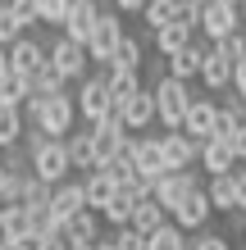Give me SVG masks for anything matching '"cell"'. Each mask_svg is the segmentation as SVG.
<instances>
[{
  "label": "cell",
  "mask_w": 246,
  "mask_h": 250,
  "mask_svg": "<svg viewBox=\"0 0 246 250\" xmlns=\"http://www.w3.org/2000/svg\"><path fill=\"white\" fill-rule=\"evenodd\" d=\"M23 119L32 132H41V137H68L73 132V119H78V105H73V96L60 91V96H32L23 105Z\"/></svg>",
  "instance_id": "obj_1"
},
{
  "label": "cell",
  "mask_w": 246,
  "mask_h": 250,
  "mask_svg": "<svg viewBox=\"0 0 246 250\" xmlns=\"http://www.w3.org/2000/svg\"><path fill=\"white\" fill-rule=\"evenodd\" d=\"M27 168H32L46 187H60L68 173H73V164H68V150H64L60 137H41L37 146H27Z\"/></svg>",
  "instance_id": "obj_2"
},
{
  "label": "cell",
  "mask_w": 246,
  "mask_h": 250,
  "mask_svg": "<svg viewBox=\"0 0 246 250\" xmlns=\"http://www.w3.org/2000/svg\"><path fill=\"white\" fill-rule=\"evenodd\" d=\"M151 96H155V119H160L169 132L173 127H182V119H187V105H192V91H187V82H178V78H164L151 86Z\"/></svg>",
  "instance_id": "obj_3"
},
{
  "label": "cell",
  "mask_w": 246,
  "mask_h": 250,
  "mask_svg": "<svg viewBox=\"0 0 246 250\" xmlns=\"http://www.w3.org/2000/svg\"><path fill=\"white\" fill-rule=\"evenodd\" d=\"M46 60H50V68L60 73L64 82H82L87 68H91L87 46H82V41H73V37H64V32H60V41H55V46H46Z\"/></svg>",
  "instance_id": "obj_4"
},
{
  "label": "cell",
  "mask_w": 246,
  "mask_h": 250,
  "mask_svg": "<svg viewBox=\"0 0 246 250\" xmlns=\"http://www.w3.org/2000/svg\"><path fill=\"white\" fill-rule=\"evenodd\" d=\"M73 105H78V119H87V123H105L110 114H114V96H110V86H105V78H82L78 82V96H73Z\"/></svg>",
  "instance_id": "obj_5"
},
{
  "label": "cell",
  "mask_w": 246,
  "mask_h": 250,
  "mask_svg": "<svg viewBox=\"0 0 246 250\" xmlns=\"http://www.w3.org/2000/svg\"><path fill=\"white\" fill-rule=\"evenodd\" d=\"M119 41H123V19H119V9H114V14L100 9V19H96V27H91V37H87V55H91V64H96V68H105V64H110V55L119 50Z\"/></svg>",
  "instance_id": "obj_6"
},
{
  "label": "cell",
  "mask_w": 246,
  "mask_h": 250,
  "mask_svg": "<svg viewBox=\"0 0 246 250\" xmlns=\"http://www.w3.org/2000/svg\"><path fill=\"white\" fill-rule=\"evenodd\" d=\"M196 187H201V178H196L192 168H169V173H160V178L151 182V196H155V200H160L164 209L173 214V205H178L182 196H192Z\"/></svg>",
  "instance_id": "obj_7"
},
{
  "label": "cell",
  "mask_w": 246,
  "mask_h": 250,
  "mask_svg": "<svg viewBox=\"0 0 246 250\" xmlns=\"http://www.w3.org/2000/svg\"><path fill=\"white\" fill-rule=\"evenodd\" d=\"M91 141H96V168L105 164V159H114V155H123V150H128V141H133V137H128V127H123V119H119V109H114L105 123H96V127H91Z\"/></svg>",
  "instance_id": "obj_8"
},
{
  "label": "cell",
  "mask_w": 246,
  "mask_h": 250,
  "mask_svg": "<svg viewBox=\"0 0 246 250\" xmlns=\"http://www.w3.org/2000/svg\"><path fill=\"white\" fill-rule=\"evenodd\" d=\"M237 27H242V5H233V0H210V5L201 9V32L210 41L237 32Z\"/></svg>",
  "instance_id": "obj_9"
},
{
  "label": "cell",
  "mask_w": 246,
  "mask_h": 250,
  "mask_svg": "<svg viewBox=\"0 0 246 250\" xmlns=\"http://www.w3.org/2000/svg\"><path fill=\"white\" fill-rule=\"evenodd\" d=\"M128 150H133V168L146 182H155L160 173H169V159H164L160 137H133V141H128Z\"/></svg>",
  "instance_id": "obj_10"
},
{
  "label": "cell",
  "mask_w": 246,
  "mask_h": 250,
  "mask_svg": "<svg viewBox=\"0 0 246 250\" xmlns=\"http://www.w3.org/2000/svg\"><path fill=\"white\" fill-rule=\"evenodd\" d=\"M210 214H214V205H210V196H205V187H196L192 196H182L178 205H173L169 218H173L182 232H201V228L210 223Z\"/></svg>",
  "instance_id": "obj_11"
},
{
  "label": "cell",
  "mask_w": 246,
  "mask_h": 250,
  "mask_svg": "<svg viewBox=\"0 0 246 250\" xmlns=\"http://www.w3.org/2000/svg\"><path fill=\"white\" fill-rule=\"evenodd\" d=\"M5 55H9V73L14 78H32V73L46 64V46H41L37 37H27V32L14 41V46H5Z\"/></svg>",
  "instance_id": "obj_12"
},
{
  "label": "cell",
  "mask_w": 246,
  "mask_h": 250,
  "mask_svg": "<svg viewBox=\"0 0 246 250\" xmlns=\"http://www.w3.org/2000/svg\"><path fill=\"white\" fill-rule=\"evenodd\" d=\"M100 223H105V218H100V209H91V205H87V209H78L73 218H64V237H68V246H73V250H91V246L100 241Z\"/></svg>",
  "instance_id": "obj_13"
},
{
  "label": "cell",
  "mask_w": 246,
  "mask_h": 250,
  "mask_svg": "<svg viewBox=\"0 0 246 250\" xmlns=\"http://www.w3.org/2000/svg\"><path fill=\"white\" fill-rule=\"evenodd\" d=\"M214 127H219V105L205 96H192V105H187V119H182V132L196 141H210Z\"/></svg>",
  "instance_id": "obj_14"
},
{
  "label": "cell",
  "mask_w": 246,
  "mask_h": 250,
  "mask_svg": "<svg viewBox=\"0 0 246 250\" xmlns=\"http://www.w3.org/2000/svg\"><path fill=\"white\" fill-rule=\"evenodd\" d=\"M114 109H119V119H123L128 132H141V127L155 123V96H151V86H141L137 96H128L123 105H114Z\"/></svg>",
  "instance_id": "obj_15"
},
{
  "label": "cell",
  "mask_w": 246,
  "mask_h": 250,
  "mask_svg": "<svg viewBox=\"0 0 246 250\" xmlns=\"http://www.w3.org/2000/svg\"><path fill=\"white\" fill-rule=\"evenodd\" d=\"M160 146H164V159H169V168H192L196 159H201V141H196V137H187L182 127L164 132V137H160Z\"/></svg>",
  "instance_id": "obj_16"
},
{
  "label": "cell",
  "mask_w": 246,
  "mask_h": 250,
  "mask_svg": "<svg viewBox=\"0 0 246 250\" xmlns=\"http://www.w3.org/2000/svg\"><path fill=\"white\" fill-rule=\"evenodd\" d=\"M201 82H205L210 91H228V86H233V60H228L214 41L205 46V60H201Z\"/></svg>",
  "instance_id": "obj_17"
},
{
  "label": "cell",
  "mask_w": 246,
  "mask_h": 250,
  "mask_svg": "<svg viewBox=\"0 0 246 250\" xmlns=\"http://www.w3.org/2000/svg\"><path fill=\"white\" fill-rule=\"evenodd\" d=\"M78 209H87V191H82V182L64 178L60 187H50V214H55V223H64V218H73Z\"/></svg>",
  "instance_id": "obj_18"
},
{
  "label": "cell",
  "mask_w": 246,
  "mask_h": 250,
  "mask_svg": "<svg viewBox=\"0 0 246 250\" xmlns=\"http://www.w3.org/2000/svg\"><path fill=\"white\" fill-rule=\"evenodd\" d=\"M96 19H100V9H96V5H87V0H73V5H68V14H64V27H60V32L87 46V37H91Z\"/></svg>",
  "instance_id": "obj_19"
},
{
  "label": "cell",
  "mask_w": 246,
  "mask_h": 250,
  "mask_svg": "<svg viewBox=\"0 0 246 250\" xmlns=\"http://www.w3.org/2000/svg\"><path fill=\"white\" fill-rule=\"evenodd\" d=\"M201 164H205V173L214 178V173H233L237 155H233V146H228L224 137H210V141H201Z\"/></svg>",
  "instance_id": "obj_20"
},
{
  "label": "cell",
  "mask_w": 246,
  "mask_h": 250,
  "mask_svg": "<svg viewBox=\"0 0 246 250\" xmlns=\"http://www.w3.org/2000/svg\"><path fill=\"white\" fill-rule=\"evenodd\" d=\"M201 60H205V46H201V41H192V46H182V50H173V55H169V78H178V82L201 78Z\"/></svg>",
  "instance_id": "obj_21"
},
{
  "label": "cell",
  "mask_w": 246,
  "mask_h": 250,
  "mask_svg": "<svg viewBox=\"0 0 246 250\" xmlns=\"http://www.w3.org/2000/svg\"><path fill=\"white\" fill-rule=\"evenodd\" d=\"M64 150H68V164H73V168H82V173L96 168V141H91V127H87V132H68V137H64Z\"/></svg>",
  "instance_id": "obj_22"
},
{
  "label": "cell",
  "mask_w": 246,
  "mask_h": 250,
  "mask_svg": "<svg viewBox=\"0 0 246 250\" xmlns=\"http://www.w3.org/2000/svg\"><path fill=\"white\" fill-rule=\"evenodd\" d=\"M192 41H196V27H187V23H178V19H173V23H164V27H155V50H160L164 60H169L173 50L192 46Z\"/></svg>",
  "instance_id": "obj_23"
},
{
  "label": "cell",
  "mask_w": 246,
  "mask_h": 250,
  "mask_svg": "<svg viewBox=\"0 0 246 250\" xmlns=\"http://www.w3.org/2000/svg\"><path fill=\"white\" fill-rule=\"evenodd\" d=\"M82 191H87V205H91V209H105V205L114 200V191H119V182H114L105 168H91L82 178Z\"/></svg>",
  "instance_id": "obj_24"
},
{
  "label": "cell",
  "mask_w": 246,
  "mask_h": 250,
  "mask_svg": "<svg viewBox=\"0 0 246 250\" xmlns=\"http://www.w3.org/2000/svg\"><path fill=\"white\" fill-rule=\"evenodd\" d=\"M164 223H169V209H164L155 196H141V200L133 205V228H137V232H146V237H151V232L164 228Z\"/></svg>",
  "instance_id": "obj_25"
},
{
  "label": "cell",
  "mask_w": 246,
  "mask_h": 250,
  "mask_svg": "<svg viewBox=\"0 0 246 250\" xmlns=\"http://www.w3.org/2000/svg\"><path fill=\"white\" fill-rule=\"evenodd\" d=\"M141 64H146V50H141V41L123 32V41H119V50L110 55V64H105V68H123V73H141Z\"/></svg>",
  "instance_id": "obj_26"
},
{
  "label": "cell",
  "mask_w": 246,
  "mask_h": 250,
  "mask_svg": "<svg viewBox=\"0 0 246 250\" xmlns=\"http://www.w3.org/2000/svg\"><path fill=\"white\" fill-rule=\"evenodd\" d=\"M100 78H105L110 96H114V105H123L128 96H137V91H141V73H123V68H100Z\"/></svg>",
  "instance_id": "obj_27"
},
{
  "label": "cell",
  "mask_w": 246,
  "mask_h": 250,
  "mask_svg": "<svg viewBox=\"0 0 246 250\" xmlns=\"http://www.w3.org/2000/svg\"><path fill=\"white\" fill-rule=\"evenodd\" d=\"M205 196L214 209H237V178L233 173H214L210 187H205Z\"/></svg>",
  "instance_id": "obj_28"
},
{
  "label": "cell",
  "mask_w": 246,
  "mask_h": 250,
  "mask_svg": "<svg viewBox=\"0 0 246 250\" xmlns=\"http://www.w3.org/2000/svg\"><path fill=\"white\" fill-rule=\"evenodd\" d=\"M23 132H27L23 109H14V105H0V150L19 146V141H23Z\"/></svg>",
  "instance_id": "obj_29"
},
{
  "label": "cell",
  "mask_w": 246,
  "mask_h": 250,
  "mask_svg": "<svg viewBox=\"0 0 246 250\" xmlns=\"http://www.w3.org/2000/svg\"><path fill=\"white\" fill-rule=\"evenodd\" d=\"M60 91H64V78L50 68V60L41 64L32 78H27V100H32V96H60Z\"/></svg>",
  "instance_id": "obj_30"
},
{
  "label": "cell",
  "mask_w": 246,
  "mask_h": 250,
  "mask_svg": "<svg viewBox=\"0 0 246 250\" xmlns=\"http://www.w3.org/2000/svg\"><path fill=\"white\" fill-rule=\"evenodd\" d=\"M133 205H137V196L119 187V191H114V200L100 209V218H105V223H114V228H123V223H133Z\"/></svg>",
  "instance_id": "obj_31"
},
{
  "label": "cell",
  "mask_w": 246,
  "mask_h": 250,
  "mask_svg": "<svg viewBox=\"0 0 246 250\" xmlns=\"http://www.w3.org/2000/svg\"><path fill=\"white\" fill-rule=\"evenodd\" d=\"M146 250H192V241L182 237L178 223H164V228H155L146 237Z\"/></svg>",
  "instance_id": "obj_32"
},
{
  "label": "cell",
  "mask_w": 246,
  "mask_h": 250,
  "mask_svg": "<svg viewBox=\"0 0 246 250\" xmlns=\"http://www.w3.org/2000/svg\"><path fill=\"white\" fill-rule=\"evenodd\" d=\"M178 5H182V0H146V5H141V14H146V27L155 32V27L173 23V19H178Z\"/></svg>",
  "instance_id": "obj_33"
},
{
  "label": "cell",
  "mask_w": 246,
  "mask_h": 250,
  "mask_svg": "<svg viewBox=\"0 0 246 250\" xmlns=\"http://www.w3.org/2000/svg\"><path fill=\"white\" fill-rule=\"evenodd\" d=\"M73 0H37V19L46 23V27H64V14Z\"/></svg>",
  "instance_id": "obj_34"
},
{
  "label": "cell",
  "mask_w": 246,
  "mask_h": 250,
  "mask_svg": "<svg viewBox=\"0 0 246 250\" xmlns=\"http://www.w3.org/2000/svg\"><path fill=\"white\" fill-rule=\"evenodd\" d=\"M23 32H27V27L14 19V14H9V5L0 0V50H5V46H14V41H19Z\"/></svg>",
  "instance_id": "obj_35"
},
{
  "label": "cell",
  "mask_w": 246,
  "mask_h": 250,
  "mask_svg": "<svg viewBox=\"0 0 246 250\" xmlns=\"http://www.w3.org/2000/svg\"><path fill=\"white\" fill-rule=\"evenodd\" d=\"M0 105L23 109V105H27V78H9L5 86H0Z\"/></svg>",
  "instance_id": "obj_36"
},
{
  "label": "cell",
  "mask_w": 246,
  "mask_h": 250,
  "mask_svg": "<svg viewBox=\"0 0 246 250\" xmlns=\"http://www.w3.org/2000/svg\"><path fill=\"white\" fill-rule=\"evenodd\" d=\"M27 173H32V168L5 173V187H0V200H5V205H23V182H27Z\"/></svg>",
  "instance_id": "obj_37"
},
{
  "label": "cell",
  "mask_w": 246,
  "mask_h": 250,
  "mask_svg": "<svg viewBox=\"0 0 246 250\" xmlns=\"http://www.w3.org/2000/svg\"><path fill=\"white\" fill-rule=\"evenodd\" d=\"M114 246L119 250H146V232H137L133 223H123V228H114Z\"/></svg>",
  "instance_id": "obj_38"
},
{
  "label": "cell",
  "mask_w": 246,
  "mask_h": 250,
  "mask_svg": "<svg viewBox=\"0 0 246 250\" xmlns=\"http://www.w3.org/2000/svg\"><path fill=\"white\" fill-rule=\"evenodd\" d=\"M214 46H219L233 64H237V60H246V32H242V27H237V32H228V37H219Z\"/></svg>",
  "instance_id": "obj_39"
},
{
  "label": "cell",
  "mask_w": 246,
  "mask_h": 250,
  "mask_svg": "<svg viewBox=\"0 0 246 250\" xmlns=\"http://www.w3.org/2000/svg\"><path fill=\"white\" fill-rule=\"evenodd\" d=\"M5 5H9V14H14L23 27H41V19H37V0H5Z\"/></svg>",
  "instance_id": "obj_40"
},
{
  "label": "cell",
  "mask_w": 246,
  "mask_h": 250,
  "mask_svg": "<svg viewBox=\"0 0 246 250\" xmlns=\"http://www.w3.org/2000/svg\"><path fill=\"white\" fill-rule=\"evenodd\" d=\"M37 250H73V246H68V237H64V223L50 228L46 237H37Z\"/></svg>",
  "instance_id": "obj_41"
},
{
  "label": "cell",
  "mask_w": 246,
  "mask_h": 250,
  "mask_svg": "<svg viewBox=\"0 0 246 250\" xmlns=\"http://www.w3.org/2000/svg\"><path fill=\"white\" fill-rule=\"evenodd\" d=\"M228 146H233V155H237V164H242V159H246V123H237L233 132H228V137H224Z\"/></svg>",
  "instance_id": "obj_42"
},
{
  "label": "cell",
  "mask_w": 246,
  "mask_h": 250,
  "mask_svg": "<svg viewBox=\"0 0 246 250\" xmlns=\"http://www.w3.org/2000/svg\"><path fill=\"white\" fill-rule=\"evenodd\" d=\"M192 250H228V241H224V237H214V232H201V237L192 241Z\"/></svg>",
  "instance_id": "obj_43"
},
{
  "label": "cell",
  "mask_w": 246,
  "mask_h": 250,
  "mask_svg": "<svg viewBox=\"0 0 246 250\" xmlns=\"http://www.w3.org/2000/svg\"><path fill=\"white\" fill-rule=\"evenodd\" d=\"M233 91L246 100V60H237V64H233Z\"/></svg>",
  "instance_id": "obj_44"
},
{
  "label": "cell",
  "mask_w": 246,
  "mask_h": 250,
  "mask_svg": "<svg viewBox=\"0 0 246 250\" xmlns=\"http://www.w3.org/2000/svg\"><path fill=\"white\" fill-rule=\"evenodd\" d=\"M233 178H237V209L246 214V168H242V173L233 168Z\"/></svg>",
  "instance_id": "obj_45"
},
{
  "label": "cell",
  "mask_w": 246,
  "mask_h": 250,
  "mask_svg": "<svg viewBox=\"0 0 246 250\" xmlns=\"http://www.w3.org/2000/svg\"><path fill=\"white\" fill-rule=\"evenodd\" d=\"M141 5H146V0H114V9H119V14H137Z\"/></svg>",
  "instance_id": "obj_46"
},
{
  "label": "cell",
  "mask_w": 246,
  "mask_h": 250,
  "mask_svg": "<svg viewBox=\"0 0 246 250\" xmlns=\"http://www.w3.org/2000/svg\"><path fill=\"white\" fill-rule=\"evenodd\" d=\"M9 78H14V73H9V55H5V50H0V86H5Z\"/></svg>",
  "instance_id": "obj_47"
},
{
  "label": "cell",
  "mask_w": 246,
  "mask_h": 250,
  "mask_svg": "<svg viewBox=\"0 0 246 250\" xmlns=\"http://www.w3.org/2000/svg\"><path fill=\"white\" fill-rule=\"evenodd\" d=\"M91 250H119V246H114V237H100V241H96Z\"/></svg>",
  "instance_id": "obj_48"
},
{
  "label": "cell",
  "mask_w": 246,
  "mask_h": 250,
  "mask_svg": "<svg viewBox=\"0 0 246 250\" xmlns=\"http://www.w3.org/2000/svg\"><path fill=\"white\" fill-rule=\"evenodd\" d=\"M5 173H9V168H5V164H0V187H5Z\"/></svg>",
  "instance_id": "obj_49"
},
{
  "label": "cell",
  "mask_w": 246,
  "mask_h": 250,
  "mask_svg": "<svg viewBox=\"0 0 246 250\" xmlns=\"http://www.w3.org/2000/svg\"><path fill=\"white\" fill-rule=\"evenodd\" d=\"M0 223H5V200H0Z\"/></svg>",
  "instance_id": "obj_50"
},
{
  "label": "cell",
  "mask_w": 246,
  "mask_h": 250,
  "mask_svg": "<svg viewBox=\"0 0 246 250\" xmlns=\"http://www.w3.org/2000/svg\"><path fill=\"white\" fill-rule=\"evenodd\" d=\"M242 23H246V0H242Z\"/></svg>",
  "instance_id": "obj_51"
},
{
  "label": "cell",
  "mask_w": 246,
  "mask_h": 250,
  "mask_svg": "<svg viewBox=\"0 0 246 250\" xmlns=\"http://www.w3.org/2000/svg\"><path fill=\"white\" fill-rule=\"evenodd\" d=\"M87 5H96V0H87Z\"/></svg>",
  "instance_id": "obj_52"
},
{
  "label": "cell",
  "mask_w": 246,
  "mask_h": 250,
  "mask_svg": "<svg viewBox=\"0 0 246 250\" xmlns=\"http://www.w3.org/2000/svg\"><path fill=\"white\" fill-rule=\"evenodd\" d=\"M233 5H242V0H233Z\"/></svg>",
  "instance_id": "obj_53"
},
{
  "label": "cell",
  "mask_w": 246,
  "mask_h": 250,
  "mask_svg": "<svg viewBox=\"0 0 246 250\" xmlns=\"http://www.w3.org/2000/svg\"><path fill=\"white\" fill-rule=\"evenodd\" d=\"M0 250H5V246H0Z\"/></svg>",
  "instance_id": "obj_54"
}]
</instances>
